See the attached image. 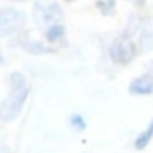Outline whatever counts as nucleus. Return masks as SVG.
I'll use <instances>...</instances> for the list:
<instances>
[{
    "label": "nucleus",
    "instance_id": "nucleus-1",
    "mask_svg": "<svg viewBox=\"0 0 153 153\" xmlns=\"http://www.w3.org/2000/svg\"><path fill=\"white\" fill-rule=\"evenodd\" d=\"M9 85H11V92L9 96L0 103V121H15L22 108L24 103L29 96V81L22 72H13L9 76Z\"/></svg>",
    "mask_w": 153,
    "mask_h": 153
},
{
    "label": "nucleus",
    "instance_id": "nucleus-8",
    "mask_svg": "<svg viewBox=\"0 0 153 153\" xmlns=\"http://www.w3.org/2000/svg\"><path fill=\"white\" fill-rule=\"evenodd\" d=\"M45 38L51 43L63 40L65 38V27H63V24H52V25H49L47 31H45Z\"/></svg>",
    "mask_w": 153,
    "mask_h": 153
},
{
    "label": "nucleus",
    "instance_id": "nucleus-10",
    "mask_svg": "<svg viewBox=\"0 0 153 153\" xmlns=\"http://www.w3.org/2000/svg\"><path fill=\"white\" fill-rule=\"evenodd\" d=\"M97 7H99V11L103 15H112L114 13V7H115V0H99Z\"/></svg>",
    "mask_w": 153,
    "mask_h": 153
},
{
    "label": "nucleus",
    "instance_id": "nucleus-11",
    "mask_svg": "<svg viewBox=\"0 0 153 153\" xmlns=\"http://www.w3.org/2000/svg\"><path fill=\"white\" fill-rule=\"evenodd\" d=\"M70 124H72L74 130H78V131H83L85 130V119L81 115H78V114L70 117Z\"/></svg>",
    "mask_w": 153,
    "mask_h": 153
},
{
    "label": "nucleus",
    "instance_id": "nucleus-7",
    "mask_svg": "<svg viewBox=\"0 0 153 153\" xmlns=\"http://www.w3.org/2000/svg\"><path fill=\"white\" fill-rule=\"evenodd\" d=\"M130 94L133 96H148L153 94V78L151 76H142V78H137L131 81V85L128 87Z\"/></svg>",
    "mask_w": 153,
    "mask_h": 153
},
{
    "label": "nucleus",
    "instance_id": "nucleus-6",
    "mask_svg": "<svg viewBox=\"0 0 153 153\" xmlns=\"http://www.w3.org/2000/svg\"><path fill=\"white\" fill-rule=\"evenodd\" d=\"M20 45H22L29 54H45V52H51V51H52L51 47L43 45L40 40L31 38V31H27V33L22 34V38H20Z\"/></svg>",
    "mask_w": 153,
    "mask_h": 153
},
{
    "label": "nucleus",
    "instance_id": "nucleus-4",
    "mask_svg": "<svg viewBox=\"0 0 153 153\" xmlns=\"http://www.w3.org/2000/svg\"><path fill=\"white\" fill-rule=\"evenodd\" d=\"M34 15V22L38 25H52V24H61L63 22V11L56 2H51V0H40V2L34 4L33 9Z\"/></svg>",
    "mask_w": 153,
    "mask_h": 153
},
{
    "label": "nucleus",
    "instance_id": "nucleus-9",
    "mask_svg": "<svg viewBox=\"0 0 153 153\" xmlns=\"http://www.w3.org/2000/svg\"><path fill=\"white\" fill-rule=\"evenodd\" d=\"M151 137H153V121H151V123L148 124V128L137 137V140H135V148H137V149H144V148L149 144Z\"/></svg>",
    "mask_w": 153,
    "mask_h": 153
},
{
    "label": "nucleus",
    "instance_id": "nucleus-14",
    "mask_svg": "<svg viewBox=\"0 0 153 153\" xmlns=\"http://www.w3.org/2000/svg\"><path fill=\"white\" fill-rule=\"evenodd\" d=\"M67 2H72V0H67Z\"/></svg>",
    "mask_w": 153,
    "mask_h": 153
},
{
    "label": "nucleus",
    "instance_id": "nucleus-5",
    "mask_svg": "<svg viewBox=\"0 0 153 153\" xmlns=\"http://www.w3.org/2000/svg\"><path fill=\"white\" fill-rule=\"evenodd\" d=\"M135 54H137V45L128 34L117 38L110 47V58L119 65H128L135 58Z\"/></svg>",
    "mask_w": 153,
    "mask_h": 153
},
{
    "label": "nucleus",
    "instance_id": "nucleus-12",
    "mask_svg": "<svg viewBox=\"0 0 153 153\" xmlns=\"http://www.w3.org/2000/svg\"><path fill=\"white\" fill-rule=\"evenodd\" d=\"M4 61H6L4 59V54H2V51H0V65H4Z\"/></svg>",
    "mask_w": 153,
    "mask_h": 153
},
{
    "label": "nucleus",
    "instance_id": "nucleus-3",
    "mask_svg": "<svg viewBox=\"0 0 153 153\" xmlns=\"http://www.w3.org/2000/svg\"><path fill=\"white\" fill-rule=\"evenodd\" d=\"M25 13L15 7L0 9V38H7L11 34H16L25 25Z\"/></svg>",
    "mask_w": 153,
    "mask_h": 153
},
{
    "label": "nucleus",
    "instance_id": "nucleus-2",
    "mask_svg": "<svg viewBox=\"0 0 153 153\" xmlns=\"http://www.w3.org/2000/svg\"><path fill=\"white\" fill-rule=\"evenodd\" d=\"M128 36L135 42L139 52H146L153 47V16H131Z\"/></svg>",
    "mask_w": 153,
    "mask_h": 153
},
{
    "label": "nucleus",
    "instance_id": "nucleus-13",
    "mask_svg": "<svg viewBox=\"0 0 153 153\" xmlns=\"http://www.w3.org/2000/svg\"><path fill=\"white\" fill-rule=\"evenodd\" d=\"M13 2H25V0H13Z\"/></svg>",
    "mask_w": 153,
    "mask_h": 153
}]
</instances>
